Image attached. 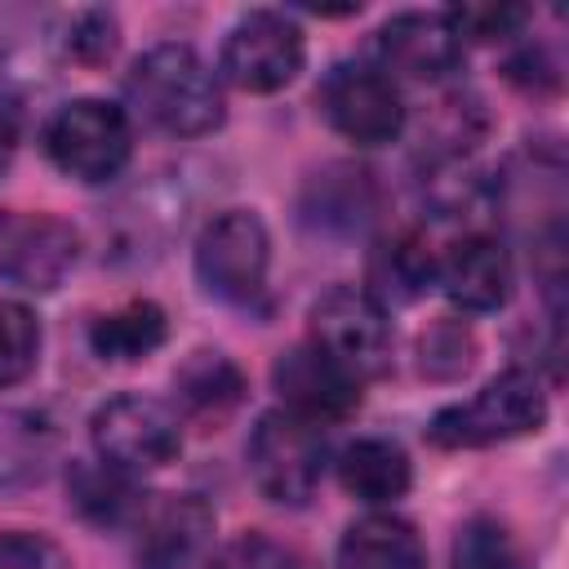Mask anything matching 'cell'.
Masks as SVG:
<instances>
[{
  "label": "cell",
  "mask_w": 569,
  "mask_h": 569,
  "mask_svg": "<svg viewBox=\"0 0 569 569\" xmlns=\"http://www.w3.org/2000/svg\"><path fill=\"white\" fill-rule=\"evenodd\" d=\"M80 262V231L44 209H9L0 213V280L49 293Z\"/></svg>",
  "instance_id": "obj_10"
},
{
  "label": "cell",
  "mask_w": 569,
  "mask_h": 569,
  "mask_svg": "<svg viewBox=\"0 0 569 569\" xmlns=\"http://www.w3.org/2000/svg\"><path fill=\"white\" fill-rule=\"evenodd\" d=\"M449 569H529V565H525V551H520L516 533L502 520L471 516L453 538Z\"/></svg>",
  "instance_id": "obj_23"
},
{
  "label": "cell",
  "mask_w": 569,
  "mask_h": 569,
  "mask_svg": "<svg viewBox=\"0 0 569 569\" xmlns=\"http://www.w3.org/2000/svg\"><path fill=\"white\" fill-rule=\"evenodd\" d=\"M445 18H449V27H453V36H458L462 44H467V40L493 44V40L516 36V31L529 22V9H525V4H458V9H449Z\"/></svg>",
  "instance_id": "obj_27"
},
{
  "label": "cell",
  "mask_w": 569,
  "mask_h": 569,
  "mask_svg": "<svg viewBox=\"0 0 569 569\" xmlns=\"http://www.w3.org/2000/svg\"><path fill=\"white\" fill-rule=\"evenodd\" d=\"M204 569H311L293 547L267 538V533H240L231 542H222Z\"/></svg>",
  "instance_id": "obj_26"
},
{
  "label": "cell",
  "mask_w": 569,
  "mask_h": 569,
  "mask_svg": "<svg viewBox=\"0 0 569 569\" xmlns=\"http://www.w3.org/2000/svg\"><path fill=\"white\" fill-rule=\"evenodd\" d=\"M436 280L462 311H498L511 298V253L493 236H462L436 258Z\"/></svg>",
  "instance_id": "obj_14"
},
{
  "label": "cell",
  "mask_w": 569,
  "mask_h": 569,
  "mask_svg": "<svg viewBox=\"0 0 569 569\" xmlns=\"http://www.w3.org/2000/svg\"><path fill=\"white\" fill-rule=\"evenodd\" d=\"M173 391L178 400L200 413V418H222L244 400V373L227 351L196 347L178 369H173Z\"/></svg>",
  "instance_id": "obj_21"
},
{
  "label": "cell",
  "mask_w": 569,
  "mask_h": 569,
  "mask_svg": "<svg viewBox=\"0 0 569 569\" xmlns=\"http://www.w3.org/2000/svg\"><path fill=\"white\" fill-rule=\"evenodd\" d=\"M320 116L356 147L396 142L405 129V98L391 76L365 62H338L316 89Z\"/></svg>",
  "instance_id": "obj_9"
},
{
  "label": "cell",
  "mask_w": 569,
  "mask_h": 569,
  "mask_svg": "<svg viewBox=\"0 0 569 569\" xmlns=\"http://www.w3.org/2000/svg\"><path fill=\"white\" fill-rule=\"evenodd\" d=\"M311 347L342 365L356 382L387 373L391 365V320L360 284H333L311 302Z\"/></svg>",
  "instance_id": "obj_6"
},
{
  "label": "cell",
  "mask_w": 569,
  "mask_h": 569,
  "mask_svg": "<svg viewBox=\"0 0 569 569\" xmlns=\"http://www.w3.org/2000/svg\"><path fill=\"white\" fill-rule=\"evenodd\" d=\"M129 107L173 138H204L222 124L227 98L213 67L191 44H156L124 76Z\"/></svg>",
  "instance_id": "obj_1"
},
{
  "label": "cell",
  "mask_w": 569,
  "mask_h": 569,
  "mask_svg": "<svg viewBox=\"0 0 569 569\" xmlns=\"http://www.w3.org/2000/svg\"><path fill=\"white\" fill-rule=\"evenodd\" d=\"M307 62L302 27L280 9H249L222 40L218 71L244 93H276L284 89Z\"/></svg>",
  "instance_id": "obj_8"
},
{
  "label": "cell",
  "mask_w": 569,
  "mask_h": 569,
  "mask_svg": "<svg viewBox=\"0 0 569 569\" xmlns=\"http://www.w3.org/2000/svg\"><path fill=\"white\" fill-rule=\"evenodd\" d=\"M67 498L89 525H102V529H116V525L133 520V511L142 502L138 489H133V476L102 462V458H71Z\"/></svg>",
  "instance_id": "obj_19"
},
{
  "label": "cell",
  "mask_w": 569,
  "mask_h": 569,
  "mask_svg": "<svg viewBox=\"0 0 569 569\" xmlns=\"http://www.w3.org/2000/svg\"><path fill=\"white\" fill-rule=\"evenodd\" d=\"M471 360H476V338H471V329L462 325V320H453V316H445V320H436L422 338H418V369L427 373V378H462L467 369H471Z\"/></svg>",
  "instance_id": "obj_25"
},
{
  "label": "cell",
  "mask_w": 569,
  "mask_h": 569,
  "mask_svg": "<svg viewBox=\"0 0 569 569\" xmlns=\"http://www.w3.org/2000/svg\"><path fill=\"white\" fill-rule=\"evenodd\" d=\"M431 280H436L431 249L413 231H400L369 253V284H360V289L378 307H400V302H413Z\"/></svg>",
  "instance_id": "obj_18"
},
{
  "label": "cell",
  "mask_w": 569,
  "mask_h": 569,
  "mask_svg": "<svg viewBox=\"0 0 569 569\" xmlns=\"http://www.w3.org/2000/svg\"><path fill=\"white\" fill-rule=\"evenodd\" d=\"M40 360V320L27 302H0V391L22 382Z\"/></svg>",
  "instance_id": "obj_24"
},
{
  "label": "cell",
  "mask_w": 569,
  "mask_h": 569,
  "mask_svg": "<svg viewBox=\"0 0 569 569\" xmlns=\"http://www.w3.org/2000/svg\"><path fill=\"white\" fill-rule=\"evenodd\" d=\"M373 53H378V71L382 76H400V80H422L436 84L449 71H458L467 44L453 36L445 13H396L378 27L373 36Z\"/></svg>",
  "instance_id": "obj_12"
},
{
  "label": "cell",
  "mask_w": 569,
  "mask_h": 569,
  "mask_svg": "<svg viewBox=\"0 0 569 569\" xmlns=\"http://www.w3.org/2000/svg\"><path fill=\"white\" fill-rule=\"evenodd\" d=\"M302 213L311 222H320L325 231H356L369 213H373V187L365 169L351 164H329L325 173L311 178Z\"/></svg>",
  "instance_id": "obj_22"
},
{
  "label": "cell",
  "mask_w": 569,
  "mask_h": 569,
  "mask_svg": "<svg viewBox=\"0 0 569 569\" xmlns=\"http://www.w3.org/2000/svg\"><path fill=\"white\" fill-rule=\"evenodd\" d=\"M271 267V236L253 209H222L196 236V280L209 298L249 307Z\"/></svg>",
  "instance_id": "obj_5"
},
{
  "label": "cell",
  "mask_w": 569,
  "mask_h": 569,
  "mask_svg": "<svg viewBox=\"0 0 569 569\" xmlns=\"http://www.w3.org/2000/svg\"><path fill=\"white\" fill-rule=\"evenodd\" d=\"M338 480L351 498H360L369 507H382V502L405 498V489L413 480V467H409V453L396 440L365 436V440H351L338 453Z\"/></svg>",
  "instance_id": "obj_17"
},
{
  "label": "cell",
  "mask_w": 569,
  "mask_h": 569,
  "mask_svg": "<svg viewBox=\"0 0 569 569\" xmlns=\"http://www.w3.org/2000/svg\"><path fill=\"white\" fill-rule=\"evenodd\" d=\"M58 462V427L40 409H0V498L22 493Z\"/></svg>",
  "instance_id": "obj_15"
},
{
  "label": "cell",
  "mask_w": 569,
  "mask_h": 569,
  "mask_svg": "<svg viewBox=\"0 0 569 569\" xmlns=\"http://www.w3.org/2000/svg\"><path fill=\"white\" fill-rule=\"evenodd\" d=\"M0 569H71L67 551L31 529H0Z\"/></svg>",
  "instance_id": "obj_29"
},
{
  "label": "cell",
  "mask_w": 569,
  "mask_h": 569,
  "mask_svg": "<svg viewBox=\"0 0 569 569\" xmlns=\"http://www.w3.org/2000/svg\"><path fill=\"white\" fill-rule=\"evenodd\" d=\"M338 569H427V551L409 520L369 511L338 538Z\"/></svg>",
  "instance_id": "obj_16"
},
{
  "label": "cell",
  "mask_w": 569,
  "mask_h": 569,
  "mask_svg": "<svg viewBox=\"0 0 569 569\" xmlns=\"http://www.w3.org/2000/svg\"><path fill=\"white\" fill-rule=\"evenodd\" d=\"M44 151L76 182H111L133 156L129 111L107 98H76L44 124Z\"/></svg>",
  "instance_id": "obj_4"
},
{
  "label": "cell",
  "mask_w": 569,
  "mask_h": 569,
  "mask_svg": "<svg viewBox=\"0 0 569 569\" xmlns=\"http://www.w3.org/2000/svg\"><path fill=\"white\" fill-rule=\"evenodd\" d=\"M164 338H169V320L151 298H133V302H124V307H116L89 325L93 356L111 360V365L147 360Z\"/></svg>",
  "instance_id": "obj_20"
},
{
  "label": "cell",
  "mask_w": 569,
  "mask_h": 569,
  "mask_svg": "<svg viewBox=\"0 0 569 569\" xmlns=\"http://www.w3.org/2000/svg\"><path fill=\"white\" fill-rule=\"evenodd\" d=\"M213 542V511L196 493H156L133 511L138 569H196Z\"/></svg>",
  "instance_id": "obj_11"
},
{
  "label": "cell",
  "mask_w": 569,
  "mask_h": 569,
  "mask_svg": "<svg viewBox=\"0 0 569 569\" xmlns=\"http://www.w3.org/2000/svg\"><path fill=\"white\" fill-rule=\"evenodd\" d=\"M89 436H93V453L129 476L156 471V467L173 462L182 449L178 413L164 400L142 396V391H124V396H111L107 405H98L89 418Z\"/></svg>",
  "instance_id": "obj_7"
},
{
  "label": "cell",
  "mask_w": 569,
  "mask_h": 569,
  "mask_svg": "<svg viewBox=\"0 0 569 569\" xmlns=\"http://www.w3.org/2000/svg\"><path fill=\"white\" fill-rule=\"evenodd\" d=\"M18 133H22V107H18L13 93L0 89V169L9 164V156L18 147Z\"/></svg>",
  "instance_id": "obj_30"
},
{
  "label": "cell",
  "mask_w": 569,
  "mask_h": 569,
  "mask_svg": "<svg viewBox=\"0 0 569 569\" xmlns=\"http://www.w3.org/2000/svg\"><path fill=\"white\" fill-rule=\"evenodd\" d=\"M116 40H120V27H116V13H107V9L71 13L67 36H62L67 53L80 58V62H107L116 53Z\"/></svg>",
  "instance_id": "obj_28"
},
{
  "label": "cell",
  "mask_w": 569,
  "mask_h": 569,
  "mask_svg": "<svg viewBox=\"0 0 569 569\" xmlns=\"http://www.w3.org/2000/svg\"><path fill=\"white\" fill-rule=\"evenodd\" d=\"M244 458H249V476L262 498L280 507H307L325 480L329 440L320 422L289 413V409H267L249 431Z\"/></svg>",
  "instance_id": "obj_3"
},
{
  "label": "cell",
  "mask_w": 569,
  "mask_h": 569,
  "mask_svg": "<svg viewBox=\"0 0 569 569\" xmlns=\"http://www.w3.org/2000/svg\"><path fill=\"white\" fill-rule=\"evenodd\" d=\"M547 422V391L529 369H507L485 382L471 400L445 405L427 422V440L436 449H485L498 440L529 436Z\"/></svg>",
  "instance_id": "obj_2"
},
{
  "label": "cell",
  "mask_w": 569,
  "mask_h": 569,
  "mask_svg": "<svg viewBox=\"0 0 569 569\" xmlns=\"http://www.w3.org/2000/svg\"><path fill=\"white\" fill-rule=\"evenodd\" d=\"M271 382H276L289 413H302L320 427L347 418L360 405V382L311 342H298V347L280 351L276 365H271Z\"/></svg>",
  "instance_id": "obj_13"
}]
</instances>
